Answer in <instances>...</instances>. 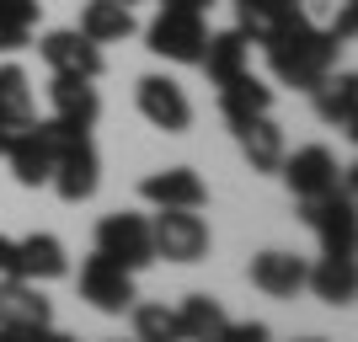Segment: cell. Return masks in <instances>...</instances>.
<instances>
[{
    "label": "cell",
    "mask_w": 358,
    "mask_h": 342,
    "mask_svg": "<svg viewBox=\"0 0 358 342\" xmlns=\"http://www.w3.org/2000/svg\"><path fill=\"white\" fill-rule=\"evenodd\" d=\"M171 315H177L182 342H214V337H220V327L230 321V315H224V305H220L214 294H187Z\"/></svg>",
    "instance_id": "21"
},
{
    "label": "cell",
    "mask_w": 358,
    "mask_h": 342,
    "mask_svg": "<svg viewBox=\"0 0 358 342\" xmlns=\"http://www.w3.org/2000/svg\"><path fill=\"white\" fill-rule=\"evenodd\" d=\"M48 139V150H54V187H59L64 204H86L91 193H96V182H102V161H96V145H91V129H75V123L64 118H48L38 123Z\"/></svg>",
    "instance_id": "2"
},
{
    "label": "cell",
    "mask_w": 358,
    "mask_h": 342,
    "mask_svg": "<svg viewBox=\"0 0 358 342\" xmlns=\"http://www.w3.org/2000/svg\"><path fill=\"white\" fill-rule=\"evenodd\" d=\"M305 342H321V337H305Z\"/></svg>",
    "instance_id": "34"
},
{
    "label": "cell",
    "mask_w": 358,
    "mask_h": 342,
    "mask_svg": "<svg viewBox=\"0 0 358 342\" xmlns=\"http://www.w3.org/2000/svg\"><path fill=\"white\" fill-rule=\"evenodd\" d=\"M96 252L113 257V262H123L129 273L150 268V262H155V246H150V220H145V214H107V220L96 225Z\"/></svg>",
    "instance_id": "6"
},
{
    "label": "cell",
    "mask_w": 358,
    "mask_h": 342,
    "mask_svg": "<svg viewBox=\"0 0 358 342\" xmlns=\"http://www.w3.org/2000/svg\"><path fill=\"white\" fill-rule=\"evenodd\" d=\"M6 161H11V177L22 187H43L54 177V150H48L43 129L38 123H16L11 139H6Z\"/></svg>",
    "instance_id": "10"
},
{
    "label": "cell",
    "mask_w": 358,
    "mask_h": 342,
    "mask_svg": "<svg viewBox=\"0 0 358 342\" xmlns=\"http://www.w3.org/2000/svg\"><path fill=\"white\" fill-rule=\"evenodd\" d=\"M139 198L155 208H203L209 204V187L193 166H166V171H150L139 182Z\"/></svg>",
    "instance_id": "11"
},
{
    "label": "cell",
    "mask_w": 358,
    "mask_h": 342,
    "mask_svg": "<svg viewBox=\"0 0 358 342\" xmlns=\"http://www.w3.org/2000/svg\"><path fill=\"white\" fill-rule=\"evenodd\" d=\"M150 246L166 262H203L209 252V225L198 220V208H161L150 220Z\"/></svg>",
    "instance_id": "4"
},
{
    "label": "cell",
    "mask_w": 358,
    "mask_h": 342,
    "mask_svg": "<svg viewBox=\"0 0 358 342\" xmlns=\"http://www.w3.org/2000/svg\"><path fill=\"white\" fill-rule=\"evenodd\" d=\"M11 273H16V241L0 236V278H11Z\"/></svg>",
    "instance_id": "29"
},
{
    "label": "cell",
    "mask_w": 358,
    "mask_h": 342,
    "mask_svg": "<svg viewBox=\"0 0 358 342\" xmlns=\"http://www.w3.org/2000/svg\"><path fill=\"white\" fill-rule=\"evenodd\" d=\"M43 332V327H38ZM0 342H32V332H22V327H0Z\"/></svg>",
    "instance_id": "30"
},
{
    "label": "cell",
    "mask_w": 358,
    "mask_h": 342,
    "mask_svg": "<svg viewBox=\"0 0 358 342\" xmlns=\"http://www.w3.org/2000/svg\"><path fill=\"white\" fill-rule=\"evenodd\" d=\"M161 6H187V11H209L214 0H161Z\"/></svg>",
    "instance_id": "32"
},
{
    "label": "cell",
    "mask_w": 358,
    "mask_h": 342,
    "mask_svg": "<svg viewBox=\"0 0 358 342\" xmlns=\"http://www.w3.org/2000/svg\"><path fill=\"white\" fill-rule=\"evenodd\" d=\"M48 102H54V118L75 123V129H91V123L102 118V97H96V86L80 80V75H54Z\"/></svg>",
    "instance_id": "14"
},
{
    "label": "cell",
    "mask_w": 358,
    "mask_h": 342,
    "mask_svg": "<svg viewBox=\"0 0 358 342\" xmlns=\"http://www.w3.org/2000/svg\"><path fill=\"white\" fill-rule=\"evenodd\" d=\"M203 43H209V22L203 11H187V6H161V16L145 27V48L171 64H198Z\"/></svg>",
    "instance_id": "3"
},
{
    "label": "cell",
    "mask_w": 358,
    "mask_h": 342,
    "mask_svg": "<svg viewBox=\"0 0 358 342\" xmlns=\"http://www.w3.org/2000/svg\"><path fill=\"white\" fill-rule=\"evenodd\" d=\"M305 257H294V252H262V257H252V283L262 289V294H273V299H294L299 289H305Z\"/></svg>",
    "instance_id": "15"
},
{
    "label": "cell",
    "mask_w": 358,
    "mask_h": 342,
    "mask_svg": "<svg viewBox=\"0 0 358 342\" xmlns=\"http://www.w3.org/2000/svg\"><path fill=\"white\" fill-rule=\"evenodd\" d=\"M70 262H64V241L38 230V236L16 241V273L11 278H27V283H48V278H64Z\"/></svg>",
    "instance_id": "13"
},
{
    "label": "cell",
    "mask_w": 358,
    "mask_h": 342,
    "mask_svg": "<svg viewBox=\"0 0 358 342\" xmlns=\"http://www.w3.org/2000/svg\"><path fill=\"white\" fill-rule=\"evenodd\" d=\"M80 32H86L91 43H123L134 32V6H123V0H86Z\"/></svg>",
    "instance_id": "20"
},
{
    "label": "cell",
    "mask_w": 358,
    "mask_h": 342,
    "mask_svg": "<svg viewBox=\"0 0 358 342\" xmlns=\"http://www.w3.org/2000/svg\"><path fill=\"white\" fill-rule=\"evenodd\" d=\"M294 11H305V0H236V27L246 32V43H262Z\"/></svg>",
    "instance_id": "23"
},
{
    "label": "cell",
    "mask_w": 358,
    "mask_h": 342,
    "mask_svg": "<svg viewBox=\"0 0 358 342\" xmlns=\"http://www.w3.org/2000/svg\"><path fill=\"white\" fill-rule=\"evenodd\" d=\"M353 22H358V11H353V0H348L343 16H337V22L327 27V38H331V43H348V38H353Z\"/></svg>",
    "instance_id": "28"
},
{
    "label": "cell",
    "mask_w": 358,
    "mask_h": 342,
    "mask_svg": "<svg viewBox=\"0 0 358 342\" xmlns=\"http://www.w3.org/2000/svg\"><path fill=\"white\" fill-rule=\"evenodd\" d=\"M236 139H241V155L252 161V171H278L284 166V129L262 113V118H246V123H236Z\"/></svg>",
    "instance_id": "18"
},
{
    "label": "cell",
    "mask_w": 358,
    "mask_h": 342,
    "mask_svg": "<svg viewBox=\"0 0 358 342\" xmlns=\"http://www.w3.org/2000/svg\"><path fill=\"white\" fill-rule=\"evenodd\" d=\"M6 139H11V123H0V155H6Z\"/></svg>",
    "instance_id": "33"
},
{
    "label": "cell",
    "mask_w": 358,
    "mask_h": 342,
    "mask_svg": "<svg viewBox=\"0 0 358 342\" xmlns=\"http://www.w3.org/2000/svg\"><path fill=\"white\" fill-rule=\"evenodd\" d=\"M123 6H134V0H123Z\"/></svg>",
    "instance_id": "35"
},
{
    "label": "cell",
    "mask_w": 358,
    "mask_h": 342,
    "mask_svg": "<svg viewBox=\"0 0 358 342\" xmlns=\"http://www.w3.org/2000/svg\"><path fill=\"white\" fill-rule=\"evenodd\" d=\"M134 102L155 129H166V134H187V129H193V102H187V91H182L177 80H166V75H145L134 86Z\"/></svg>",
    "instance_id": "7"
},
{
    "label": "cell",
    "mask_w": 358,
    "mask_h": 342,
    "mask_svg": "<svg viewBox=\"0 0 358 342\" xmlns=\"http://www.w3.org/2000/svg\"><path fill=\"white\" fill-rule=\"evenodd\" d=\"M32 342H75V337H64V332H54V327H43V332H32Z\"/></svg>",
    "instance_id": "31"
},
{
    "label": "cell",
    "mask_w": 358,
    "mask_h": 342,
    "mask_svg": "<svg viewBox=\"0 0 358 342\" xmlns=\"http://www.w3.org/2000/svg\"><path fill=\"white\" fill-rule=\"evenodd\" d=\"M315 113H321V123H337V129H353L358 123V75L343 70V75H321L315 80Z\"/></svg>",
    "instance_id": "17"
},
{
    "label": "cell",
    "mask_w": 358,
    "mask_h": 342,
    "mask_svg": "<svg viewBox=\"0 0 358 342\" xmlns=\"http://www.w3.org/2000/svg\"><path fill=\"white\" fill-rule=\"evenodd\" d=\"M43 64L54 75H80V80H96L102 75V43H91L80 27H59V32H43Z\"/></svg>",
    "instance_id": "8"
},
{
    "label": "cell",
    "mask_w": 358,
    "mask_h": 342,
    "mask_svg": "<svg viewBox=\"0 0 358 342\" xmlns=\"http://www.w3.org/2000/svg\"><path fill=\"white\" fill-rule=\"evenodd\" d=\"M54 321V305L43 299V289L27 278H0V327H22L38 332Z\"/></svg>",
    "instance_id": "12"
},
{
    "label": "cell",
    "mask_w": 358,
    "mask_h": 342,
    "mask_svg": "<svg viewBox=\"0 0 358 342\" xmlns=\"http://www.w3.org/2000/svg\"><path fill=\"white\" fill-rule=\"evenodd\" d=\"M305 283L315 289V299H327V305H353V289H358V273H353V257H321Z\"/></svg>",
    "instance_id": "22"
},
{
    "label": "cell",
    "mask_w": 358,
    "mask_h": 342,
    "mask_svg": "<svg viewBox=\"0 0 358 342\" xmlns=\"http://www.w3.org/2000/svg\"><path fill=\"white\" fill-rule=\"evenodd\" d=\"M80 299L102 315H123L134 305V273L123 268V262H113V257H102V252L86 257L80 262Z\"/></svg>",
    "instance_id": "5"
},
{
    "label": "cell",
    "mask_w": 358,
    "mask_h": 342,
    "mask_svg": "<svg viewBox=\"0 0 358 342\" xmlns=\"http://www.w3.org/2000/svg\"><path fill=\"white\" fill-rule=\"evenodd\" d=\"M214 342H273V332L262 321H224Z\"/></svg>",
    "instance_id": "27"
},
{
    "label": "cell",
    "mask_w": 358,
    "mask_h": 342,
    "mask_svg": "<svg viewBox=\"0 0 358 342\" xmlns=\"http://www.w3.org/2000/svg\"><path fill=\"white\" fill-rule=\"evenodd\" d=\"M203 70H209V80L214 86H224L230 75H241V70H252V43H246V32L241 27H230V32H209V43H203Z\"/></svg>",
    "instance_id": "19"
},
{
    "label": "cell",
    "mask_w": 358,
    "mask_h": 342,
    "mask_svg": "<svg viewBox=\"0 0 358 342\" xmlns=\"http://www.w3.org/2000/svg\"><path fill=\"white\" fill-rule=\"evenodd\" d=\"M0 123H32V86L22 64H0Z\"/></svg>",
    "instance_id": "24"
},
{
    "label": "cell",
    "mask_w": 358,
    "mask_h": 342,
    "mask_svg": "<svg viewBox=\"0 0 358 342\" xmlns=\"http://www.w3.org/2000/svg\"><path fill=\"white\" fill-rule=\"evenodd\" d=\"M284 182H289V193L305 204V198H321L337 187V177H343V166H337V155H331L327 145H305L294 150V155H284Z\"/></svg>",
    "instance_id": "9"
},
{
    "label": "cell",
    "mask_w": 358,
    "mask_h": 342,
    "mask_svg": "<svg viewBox=\"0 0 358 342\" xmlns=\"http://www.w3.org/2000/svg\"><path fill=\"white\" fill-rule=\"evenodd\" d=\"M32 27H38V0H0V54L27 48Z\"/></svg>",
    "instance_id": "25"
},
{
    "label": "cell",
    "mask_w": 358,
    "mask_h": 342,
    "mask_svg": "<svg viewBox=\"0 0 358 342\" xmlns=\"http://www.w3.org/2000/svg\"><path fill=\"white\" fill-rule=\"evenodd\" d=\"M134 311V342H182L177 315L166 305H129Z\"/></svg>",
    "instance_id": "26"
},
{
    "label": "cell",
    "mask_w": 358,
    "mask_h": 342,
    "mask_svg": "<svg viewBox=\"0 0 358 342\" xmlns=\"http://www.w3.org/2000/svg\"><path fill=\"white\" fill-rule=\"evenodd\" d=\"M262 48H268L273 75H278L284 86H294V91H310L315 80L337 64V43H331L327 27H315L305 11L284 16V22L262 38Z\"/></svg>",
    "instance_id": "1"
},
{
    "label": "cell",
    "mask_w": 358,
    "mask_h": 342,
    "mask_svg": "<svg viewBox=\"0 0 358 342\" xmlns=\"http://www.w3.org/2000/svg\"><path fill=\"white\" fill-rule=\"evenodd\" d=\"M220 113H224V123L236 129V123H246V118H262V113H273V86H262L252 70H241V75H230L220 86Z\"/></svg>",
    "instance_id": "16"
}]
</instances>
